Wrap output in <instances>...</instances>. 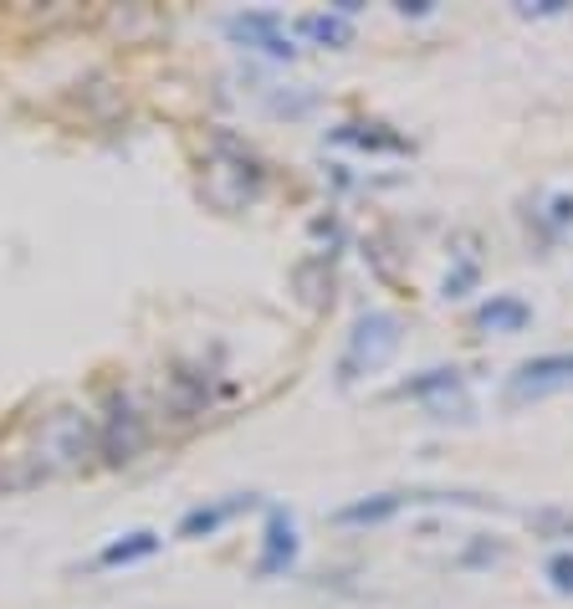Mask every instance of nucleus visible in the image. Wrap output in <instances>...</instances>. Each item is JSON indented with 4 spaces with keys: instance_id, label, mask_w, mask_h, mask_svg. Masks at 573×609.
Instances as JSON below:
<instances>
[{
    "instance_id": "nucleus-13",
    "label": "nucleus",
    "mask_w": 573,
    "mask_h": 609,
    "mask_svg": "<svg viewBox=\"0 0 573 609\" xmlns=\"http://www.w3.org/2000/svg\"><path fill=\"white\" fill-rule=\"evenodd\" d=\"M400 16H430V0H400Z\"/></svg>"
},
{
    "instance_id": "nucleus-5",
    "label": "nucleus",
    "mask_w": 573,
    "mask_h": 609,
    "mask_svg": "<svg viewBox=\"0 0 573 609\" xmlns=\"http://www.w3.org/2000/svg\"><path fill=\"white\" fill-rule=\"evenodd\" d=\"M527 322H533V307L523 297H491L476 307V328H487V333H523Z\"/></svg>"
},
{
    "instance_id": "nucleus-7",
    "label": "nucleus",
    "mask_w": 573,
    "mask_h": 609,
    "mask_svg": "<svg viewBox=\"0 0 573 609\" xmlns=\"http://www.w3.org/2000/svg\"><path fill=\"white\" fill-rule=\"evenodd\" d=\"M405 508V497L400 491H385V497H369V502H354V508H338L333 523H385V517H394V512Z\"/></svg>"
},
{
    "instance_id": "nucleus-2",
    "label": "nucleus",
    "mask_w": 573,
    "mask_h": 609,
    "mask_svg": "<svg viewBox=\"0 0 573 609\" xmlns=\"http://www.w3.org/2000/svg\"><path fill=\"white\" fill-rule=\"evenodd\" d=\"M225 32L236 36V41H246V47L271 51V57H292V51H297L282 36V21L271 16V11H246V16H231V21H225Z\"/></svg>"
},
{
    "instance_id": "nucleus-4",
    "label": "nucleus",
    "mask_w": 573,
    "mask_h": 609,
    "mask_svg": "<svg viewBox=\"0 0 573 609\" xmlns=\"http://www.w3.org/2000/svg\"><path fill=\"white\" fill-rule=\"evenodd\" d=\"M292 559H297V523H292L286 508H271L267 512V553L256 563V574H282Z\"/></svg>"
},
{
    "instance_id": "nucleus-10",
    "label": "nucleus",
    "mask_w": 573,
    "mask_h": 609,
    "mask_svg": "<svg viewBox=\"0 0 573 609\" xmlns=\"http://www.w3.org/2000/svg\"><path fill=\"white\" fill-rule=\"evenodd\" d=\"M333 138H343V144H358V149H389V154H400L405 149V144H400V138H389V134H364V123H349V129H338Z\"/></svg>"
},
{
    "instance_id": "nucleus-12",
    "label": "nucleus",
    "mask_w": 573,
    "mask_h": 609,
    "mask_svg": "<svg viewBox=\"0 0 573 609\" xmlns=\"http://www.w3.org/2000/svg\"><path fill=\"white\" fill-rule=\"evenodd\" d=\"M563 11V0H533V5H523V16H558Z\"/></svg>"
},
{
    "instance_id": "nucleus-11",
    "label": "nucleus",
    "mask_w": 573,
    "mask_h": 609,
    "mask_svg": "<svg viewBox=\"0 0 573 609\" xmlns=\"http://www.w3.org/2000/svg\"><path fill=\"white\" fill-rule=\"evenodd\" d=\"M548 578H553L558 594H573V553H553L548 559Z\"/></svg>"
},
{
    "instance_id": "nucleus-3",
    "label": "nucleus",
    "mask_w": 573,
    "mask_h": 609,
    "mask_svg": "<svg viewBox=\"0 0 573 609\" xmlns=\"http://www.w3.org/2000/svg\"><path fill=\"white\" fill-rule=\"evenodd\" d=\"M558 385H573V354H542V358H527L517 379H512V394H542V390H558Z\"/></svg>"
},
{
    "instance_id": "nucleus-6",
    "label": "nucleus",
    "mask_w": 573,
    "mask_h": 609,
    "mask_svg": "<svg viewBox=\"0 0 573 609\" xmlns=\"http://www.w3.org/2000/svg\"><path fill=\"white\" fill-rule=\"evenodd\" d=\"M256 508V497H231V502H216V508H195L185 512V523H180V538H210L220 523H231L236 512Z\"/></svg>"
},
{
    "instance_id": "nucleus-9",
    "label": "nucleus",
    "mask_w": 573,
    "mask_h": 609,
    "mask_svg": "<svg viewBox=\"0 0 573 609\" xmlns=\"http://www.w3.org/2000/svg\"><path fill=\"white\" fill-rule=\"evenodd\" d=\"M303 32L313 36V41H322V47H343V41L354 36L343 16H303Z\"/></svg>"
},
{
    "instance_id": "nucleus-8",
    "label": "nucleus",
    "mask_w": 573,
    "mask_h": 609,
    "mask_svg": "<svg viewBox=\"0 0 573 609\" xmlns=\"http://www.w3.org/2000/svg\"><path fill=\"white\" fill-rule=\"evenodd\" d=\"M154 548H159V538H154V533H129V538H123V543H108V548H102V559H98V563H108V569H119V563L149 559Z\"/></svg>"
},
{
    "instance_id": "nucleus-1",
    "label": "nucleus",
    "mask_w": 573,
    "mask_h": 609,
    "mask_svg": "<svg viewBox=\"0 0 573 609\" xmlns=\"http://www.w3.org/2000/svg\"><path fill=\"white\" fill-rule=\"evenodd\" d=\"M400 349V318L389 313H369L354 322V339H349V358H343V379H354V369H379L389 354Z\"/></svg>"
}]
</instances>
